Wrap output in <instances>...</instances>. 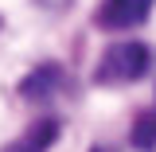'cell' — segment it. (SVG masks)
Instances as JSON below:
<instances>
[{
	"label": "cell",
	"mask_w": 156,
	"mask_h": 152,
	"mask_svg": "<svg viewBox=\"0 0 156 152\" xmlns=\"http://www.w3.org/2000/svg\"><path fill=\"white\" fill-rule=\"evenodd\" d=\"M58 129H62L58 117H39L35 125L23 129V136H16L8 148H0V152H47L58 140Z\"/></svg>",
	"instance_id": "cell-3"
},
{
	"label": "cell",
	"mask_w": 156,
	"mask_h": 152,
	"mask_svg": "<svg viewBox=\"0 0 156 152\" xmlns=\"http://www.w3.org/2000/svg\"><path fill=\"white\" fill-rule=\"evenodd\" d=\"M62 86V70H58L55 62H43V66H35L31 74L20 82V94L23 97H35V101H43V97H51Z\"/></svg>",
	"instance_id": "cell-4"
},
{
	"label": "cell",
	"mask_w": 156,
	"mask_h": 152,
	"mask_svg": "<svg viewBox=\"0 0 156 152\" xmlns=\"http://www.w3.org/2000/svg\"><path fill=\"white\" fill-rule=\"evenodd\" d=\"M152 4L156 0H101L94 19H98V27H105V31H129V27L148 19Z\"/></svg>",
	"instance_id": "cell-2"
},
{
	"label": "cell",
	"mask_w": 156,
	"mask_h": 152,
	"mask_svg": "<svg viewBox=\"0 0 156 152\" xmlns=\"http://www.w3.org/2000/svg\"><path fill=\"white\" fill-rule=\"evenodd\" d=\"M133 144L136 148H152L156 144V109L136 113V121H133Z\"/></svg>",
	"instance_id": "cell-5"
},
{
	"label": "cell",
	"mask_w": 156,
	"mask_h": 152,
	"mask_svg": "<svg viewBox=\"0 0 156 152\" xmlns=\"http://www.w3.org/2000/svg\"><path fill=\"white\" fill-rule=\"evenodd\" d=\"M148 74V47L136 43V39H125V43H113L101 62L94 70V82L101 86H125V82H136V78Z\"/></svg>",
	"instance_id": "cell-1"
},
{
	"label": "cell",
	"mask_w": 156,
	"mask_h": 152,
	"mask_svg": "<svg viewBox=\"0 0 156 152\" xmlns=\"http://www.w3.org/2000/svg\"><path fill=\"white\" fill-rule=\"evenodd\" d=\"M94 152H105V148H94Z\"/></svg>",
	"instance_id": "cell-6"
}]
</instances>
